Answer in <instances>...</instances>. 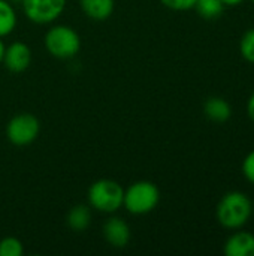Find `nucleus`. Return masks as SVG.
Masks as SVG:
<instances>
[{
	"mask_svg": "<svg viewBox=\"0 0 254 256\" xmlns=\"http://www.w3.org/2000/svg\"><path fill=\"white\" fill-rule=\"evenodd\" d=\"M30 63H31V50L27 44L16 40L4 48L3 64L7 70L13 74H19L28 69Z\"/></svg>",
	"mask_w": 254,
	"mask_h": 256,
	"instance_id": "nucleus-7",
	"label": "nucleus"
},
{
	"mask_svg": "<svg viewBox=\"0 0 254 256\" xmlns=\"http://www.w3.org/2000/svg\"><path fill=\"white\" fill-rule=\"evenodd\" d=\"M225 4L222 0H196L195 9L196 12L204 18V20H216L219 18L223 10H225Z\"/></svg>",
	"mask_w": 254,
	"mask_h": 256,
	"instance_id": "nucleus-14",
	"label": "nucleus"
},
{
	"mask_svg": "<svg viewBox=\"0 0 254 256\" xmlns=\"http://www.w3.org/2000/svg\"><path fill=\"white\" fill-rule=\"evenodd\" d=\"M103 237L109 246L115 249H123L130 242V226L121 218H111L103 225Z\"/></svg>",
	"mask_w": 254,
	"mask_h": 256,
	"instance_id": "nucleus-8",
	"label": "nucleus"
},
{
	"mask_svg": "<svg viewBox=\"0 0 254 256\" xmlns=\"http://www.w3.org/2000/svg\"><path fill=\"white\" fill-rule=\"evenodd\" d=\"M66 222H67V226L72 231H76V232L85 231L91 224L90 207L85 206V204H78V206L72 207L69 210V213H67Z\"/></svg>",
	"mask_w": 254,
	"mask_h": 256,
	"instance_id": "nucleus-12",
	"label": "nucleus"
},
{
	"mask_svg": "<svg viewBox=\"0 0 254 256\" xmlns=\"http://www.w3.org/2000/svg\"><path fill=\"white\" fill-rule=\"evenodd\" d=\"M253 214H254V202H253Z\"/></svg>",
	"mask_w": 254,
	"mask_h": 256,
	"instance_id": "nucleus-22",
	"label": "nucleus"
},
{
	"mask_svg": "<svg viewBox=\"0 0 254 256\" xmlns=\"http://www.w3.org/2000/svg\"><path fill=\"white\" fill-rule=\"evenodd\" d=\"M4 48H6V45L3 44V40H1V38H0V64L3 63V56H4Z\"/></svg>",
	"mask_w": 254,
	"mask_h": 256,
	"instance_id": "nucleus-21",
	"label": "nucleus"
},
{
	"mask_svg": "<svg viewBox=\"0 0 254 256\" xmlns=\"http://www.w3.org/2000/svg\"><path fill=\"white\" fill-rule=\"evenodd\" d=\"M160 202V190L157 184L148 180H139L124 189L123 207L135 216L151 213Z\"/></svg>",
	"mask_w": 254,
	"mask_h": 256,
	"instance_id": "nucleus-2",
	"label": "nucleus"
},
{
	"mask_svg": "<svg viewBox=\"0 0 254 256\" xmlns=\"http://www.w3.org/2000/svg\"><path fill=\"white\" fill-rule=\"evenodd\" d=\"M24 246L16 237H4L0 240V256H21Z\"/></svg>",
	"mask_w": 254,
	"mask_h": 256,
	"instance_id": "nucleus-15",
	"label": "nucleus"
},
{
	"mask_svg": "<svg viewBox=\"0 0 254 256\" xmlns=\"http://www.w3.org/2000/svg\"><path fill=\"white\" fill-rule=\"evenodd\" d=\"M124 188L109 178L94 182L88 189V206L100 213H117L123 207Z\"/></svg>",
	"mask_w": 254,
	"mask_h": 256,
	"instance_id": "nucleus-4",
	"label": "nucleus"
},
{
	"mask_svg": "<svg viewBox=\"0 0 254 256\" xmlns=\"http://www.w3.org/2000/svg\"><path fill=\"white\" fill-rule=\"evenodd\" d=\"M160 2L165 8L171 10H178V12L195 9V4H196V0H160Z\"/></svg>",
	"mask_w": 254,
	"mask_h": 256,
	"instance_id": "nucleus-17",
	"label": "nucleus"
},
{
	"mask_svg": "<svg viewBox=\"0 0 254 256\" xmlns=\"http://www.w3.org/2000/svg\"><path fill=\"white\" fill-rule=\"evenodd\" d=\"M25 16L36 24L57 21L66 9L67 0H19Z\"/></svg>",
	"mask_w": 254,
	"mask_h": 256,
	"instance_id": "nucleus-6",
	"label": "nucleus"
},
{
	"mask_svg": "<svg viewBox=\"0 0 254 256\" xmlns=\"http://www.w3.org/2000/svg\"><path fill=\"white\" fill-rule=\"evenodd\" d=\"M225 6L234 8V6H240L241 3H244V0H222Z\"/></svg>",
	"mask_w": 254,
	"mask_h": 256,
	"instance_id": "nucleus-20",
	"label": "nucleus"
},
{
	"mask_svg": "<svg viewBox=\"0 0 254 256\" xmlns=\"http://www.w3.org/2000/svg\"><path fill=\"white\" fill-rule=\"evenodd\" d=\"M82 12L93 21L108 20L115 9V0H79Z\"/></svg>",
	"mask_w": 254,
	"mask_h": 256,
	"instance_id": "nucleus-11",
	"label": "nucleus"
},
{
	"mask_svg": "<svg viewBox=\"0 0 254 256\" xmlns=\"http://www.w3.org/2000/svg\"><path fill=\"white\" fill-rule=\"evenodd\" d=\"M204 114L214 123H226L232 116L231 104L220 96L208 98L204 104Z\"/></svg>",
	"mask_w": 254,
	"mask_h": 256,
	"instance_id": "nucleus-10",
	"label": "nucleus"
},
{
	"mask_svg": "<svg viewBox=\"0 0 254 256\" xmlns=\"http://www.w3.org/2000/svg\"><path fill=\"white\" fill-rule=\"evenodd\" d=\"M253 216V202L241 190L228 192L217 204V222L231 231L241 230Z\"/></svg>",
	"mask_w": 254,
	"mask_h": 256,
	"instance_id": "nucleus-1",
	"label": "nucleus"
},
{
	"mask_svg": "<svg viewBox=\"0 0 254 256\" xmlns=\"http://www.w3.org/2000/svg\"><path fill=\"white\" fill-rule=\"evenodd\" d=\"M13 2H19V0H13Z\"/></svg>",
	"mask_w": 254,
	"mask_h": 256,
	"instance_id": "nucleus-23",
	"label": "nucleus"
},
{
	"mask_svg": "<svg viewBox=\"0 0 254 256\" xmlns=\"http://www.w3.org/2000/svg\"><path fill=\"white\" fill-rule=\"evenodd\" d=\"M252 2H253V3H254V0H252Z\"/></svg>",
	"mask_w": 254,
	"mask_h": 256,
	"instance_id": "nucleus-24",
	"label": "nucleus"
},
{
	"mask_svg": "<svg viewBox=\"0 0 254 256\" xmlns=\"http://www.w3.org/2000/svg\"><path fill=\"white\" fill-rule=\"evenodd\" d=\"M223 252L226 256H254V234L237 230L226 240Z\"/></svg>",
	"mask_w": 254,
	"mask_h": 256,
	"instance_id": "nucleus-9",
	"label": "nucleus"
},
{
	"mask_svg": "<svg viewBox=\"0 0 254 256\" xmlns=\"http://www.w3.org/2000/svg\"><path fill=\"white\" fill-rule=\"evenodd\" d=\"M40 132V122L30 112H21L13 116L6 126V136L10 144L16 147H25L34 142Z\"/></svg>",
	"mask_w": 254,
	"mask_h": 256,
	"instance_id": "nucleus-5",
	"label": "nucleus"
},
{
	"mask_svg": "<svg viewBox=\"0 0 254 256\" xmlns=\"http://www.w3.org/2000/svg\"><path fill=\"white\" fill-rule=\"evenodd\" d=\"M240 52L246 62L254 64V27L243 34L240 42Z\"/></svg>",
	"mask_w": 254,
	"mask_h": 256,
	"instance_id": "nucleus-16",
	"label": "nucleus"
},
{
	"mask_svg": "<svg viewBox=\"0 0 254 256\" xmlns=\"http://www.w3.org/2000/svg\"><path fill=\"white\" fill-rule=\"evenodd\" d=\"M16 22H18V16L10 2L0 0V38L3 39L9 36L15 30Z\"/></svg>",
	"mask_w": 254,
	"mask_h": 256,
	"instance_id": "nucleus-13",
	"label": "nucleus"
},
{
	"mask_svg": "<svg viewBox=\"0 0 254 256\" xmlns=\"http://www.w3.org/2000/svg\"><path fill=\"white\" fill-rule=\"evenodd\" d=\"M247 114H249L250 120L254 122V92L252 93L250 99L247 100Z\"/></svg>",
	"mask_w": 254,
	"mask_h": 256,
	"instance_id": "nucleus-19",
	"label": "nucleus"
},
{
	"mask_svg": "<svg viewBox=\"0 0 254 256\" xmlns=\"http://www.w3.org/2000/svg\"><path fill=\"white\" fill-rule=\"evenodd\" d=\"M243 176L246 177V180L249 183H252L254 186V150H252L243 160V166H241Z\"/></svg>",
	"mask_w": 254,
	"mask_h": 256,
	"instance_id": "nucleus-18",
	"label": "nucleus"
},
{
	"mask_svg": "<svg viewBox=\"0 0 254 256\" xmlns=\"http://www.w3.org/2000/svg\"><path fill=\"white\" fill-rule=\"evenodd\" d=\"M46 51L60 60L73 58L81 50V38L78 32L66 24L52 26L43 38Z\"/></svg>",
	"mask_w": 254,
	"mask_h": 256,
	"instance_id": "nucleus-3",
	"label": "nucleus"
}]
</instances>
